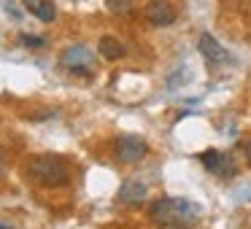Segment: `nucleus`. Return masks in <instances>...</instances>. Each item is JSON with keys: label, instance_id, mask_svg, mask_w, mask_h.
I'll list each match as a JSON object with an SVG mask.
<instances>
[{"label": "nucleus", "instance_id": "nucleus-1", "mask_svg": "<svg viewBox=\"0 0 251 229\" xmlns=\"http://www.w3.org/2000/svg\"><path fill=\"white\" fill-rule=\"evenodd\" d=\"M149 216L157 227H184L197 218V205L181 197H159L151 202Z\"/></svg>", "mask_w": 251, "mask_h": 229}, {"label": "nucleus", "instance_id": "nucleus-9", "mask_svg": "<svg viewBox=\"0 0 251 229\" xmlns=\"http://www.w3.org/2000/svg\"><path fill=\"white\" fill-rule=\"evenodd\" d=\"M22 6H25V11H30L44 24H51L57 19V6L51 0H22Z\"/></svg>", "mask_w": 251, "mask_h": 229}, {"label": "nucleus", "instance_id": "nucleus-2", "mask_svg": "<svg viewBox=\"0 0 251 229\" xmlns=\"http://www.w3.org/2000/svg\"><path fill=\"white\" fill-rule=\"evenodd\" d=\"M27 175L35 181L38 186H46V189H57V186L68 183V167L62 159L57 157H35L27 167Z\"/></svg>", "mask_w": 251, "mask_h": 229}, {"label": "nucleus", "instance_id": "nucleus-7", "mask_svg": "<svg viewBox=\"0 0 251 229\" xmlns=\"http://www.w3.org/2000/svg\"><path fill=\"white\" fill-rule=\"evenodd\" d=\"M197 51L202 54V60H205L208 65H222V62H227V49H224L211 33L200 35V41H197Z\"/></svg>", "mask_w": 251, "mask_h": 229}, {"label": "nucleus", "instance_id": "nucleus-10", "mask_svg": "<svg viewBox=\"0 0 251 229\" xmlns=\"http://www.w3.org/2000/svg\"><path fill=\"white\" fill-rule=\"evenodd\" d=\"M98 54L103 57V60L114 62V60H122V57H125V46L116 38H111V35H103V38L98 41Z\"/></svg>", "mask_w": 251, "mask_h": 229}, {"label": "nucleus", "instance_id": "nucleus-14", "mask_svg": "<svg viewBox=\"0 0 251 229\" xmlns=\"http://www.w3.org/2000/svg\"><path fill=\"white\" fill-rule=\"evenodd\" d=\"M246 157H249V162H251V143L246 146Z\"/></svg>", "mask_w": 251, "mask_h": 229}, {"label": "nucleus", "instance_id": "nucleus-16", "mask_svg": "<svg viewBox=\"0 0 251 229\" xmlns=\"http://www.w3.org/2000/svg\"><path fill=\"white\" fill-rule=\"evenodd\" d=\"M176 229H189V227H176Z\"/></svg>", "mask_w": 251, "mask_h": 229}, {"label": "nucleus", "instance_id": "nucleus-3", "mask_svg": "<svg viewBox=\"0 0 251 229\" xmlns=\"http://www.w3.org/2000/svg\"><path fill=\"white\" fill-rule=\"evenodd\" d=\"M60 65L65 68L68 73H73V76H89V73L95 70V54L84 44L68 46L60 54Z\"/></svg>", "mask_w": 251, "mask_h": 229}, {"label": "nucleus", "instance_id": "nucleus-8", "mask_svg": "<svg viewBox=\"0 0 251 229\" xmlns=\"http://www.w3.org/2000/svg\"><path fill=\"white\" fill-rule=\"evenodd\" d=\"M116 197H119L122 205H141L143 200L149 197V186L143 183V181H125V183L119 186V191H116Z\"/></svg>", "mask_w": 251, "mask_h": 229}, {"label": "nucleus", "instance_id": "nucleus-11", "mask_svg": "<svg viewBox=\"0 0 251 229\" xmlns=\"http://www.w3.org/2000/svg\"><path fill=\"white\" fill-rule=\"evenodd\" d=\"M105 8H108L114 17H132L135 3H132V0H105Z\"/></svg>", "mask_w": 251, "mask_h": 229}, {"label": "nucleus", "instance_id": "nucleus-4", "mask_svg": "<svg viewBox=\"0 0 251 229\" xmlns=\"http://www.w3.org/2000/svg\"><path fill=\"white\" fill-rule=\"evenodd\" d=\"M114 151H116V159H119V162L135 164L149 154V146H146V140L138 137V135H119L114 143Z\"/></svg>", "mask_w": 251, "mask_h": 229}, {"label": "nucleus", "instance_id": "nucleus-15", "mask_svg": "<svg viewBox=\"0 0 251 229\" xmlns=\"http://www.w3.org/2000/svg\"><path fill=\"white\" fill-rule=\"evenodd\" d=\"M0 175H3V157H0Z\"/></svg>", "mask_w": 251, "mask_h": 229}, {"label": "nucleus", "instance_id": "nucleus-5", "mask_svg": "<svg viewBox=\"0 0 251 229\" xmlns=\"http://www.w3.org/2000/svg\"><path fill=\"white\" fill-rule=\"evenodd\" d=\"M200 162H202V167H205L208 173H213L216 178H232V175L238 173L235 159L229 157V154H224V151H216V148L202 151L200 154Z\"/></svg>", "mask_w": 251, "mask_h": 229}, {"label": "nucleus", "instance_id": "nucleus-13", "mask_svg": "<svg viewBox=\"0 0 251 229\" xmlns=\"http://www.w3.org/2000/svg\"><path fill=\"white\" fill-rule=\"evenodd\" d=\"M0 229H14V224H6V221H0Z\"/></svg>", "mask_w": 251, "mask_h": 229}, {"label": "nucleus", "instance_id": "nucleus-6", "mask_svg": "<svg viewBox=\"0 0 251 229\" xmlns=\"http://www.w3.org/2000/svg\"><path fill=\"white\" fill-rule=\"evenodd\" d=\"M143 14H146L149 24H154V27H170L176 22V8L168 0H149Z\"/></svg>", "mask_w": 251, "mask_h": 229}, {"label": "nucleus", "instance_id": "nucleus-12", "mask_svg": "<svg viewBox=\"0 0 251 229\" xmlns=\"http://www.w3.org/2000/svg\"><path fill=\"white\" fill-rule=\"evenodd\" d=\"M19 41H22L25 46H30V49H41V46L46 44L44 38H38V35H27V33H22V35H19Z\"/></svg>", "mask_w": 251, "mask_h": 229}]
</instances>
